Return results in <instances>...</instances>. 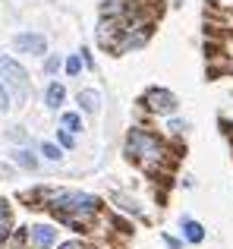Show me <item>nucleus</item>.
Returning <instances> with one entry per match:
<instances>
[{"instance_id":"nucleus-1","label":"nucleus","mask_w":233,"mask_h":249,"mask_svg":"<svg viewBox=\"0 0 233 249\" xmlns=\"http://www.w3.org/2000/svg\"><path fill=\"white\" fill-rule=\"evenodd\" d=\"M32 199H41V208H48L60 224L73 227V231H85L101 214V208H104V202L98 196L82 193V189H44V186H38L32 193Z\"/></svg>"},{"instance_id":"nucleus-2","label":"nucleus","mask_w":233,"mask_h":249,"mask_svg":"<svg viewBox=\"0 0 233 249\" xmlns=\"http://www.w3.org/2000/svg\"><path fill=\"white\" fill-rule=\"evenodd\" d=\"M126 155H129V161H139L142 167H151V164H158V161H164L167 148L151 129L133 126L126 133Z\"/></svg>"},{"instance_id":"nucleus-3","label":"nucleus","mask_w":233,"mask_h":249,"mask_svg":"<svg viewBox=\"0 0 233 249\" xmlns=\"http://www.w3.org/2000/svg\"><path fill=\"white\" fill-rule=\"evenodd\" d=\"M0 82L6 85V91L13 95V104L22 107L25 101L32 98V79L25 73V67L10 54H0Z\"/></svg>"},{"instance_id":"nucleus-4","label":"nucleus","mask_w":233,"mask_h":249,"mask_svg":"<svg viewBox=\"0 0 233 249\" xmlns=\"http://www.w3.org/2000/svg\"><path fill=\"white\" fill-rule=\"evenodd\" d=\"M142 107L151 110V114H161V117H173V114H177V107H180V101H177L173 91L161 89V85H151V89L142 95Z\"/></svg>"},{"instance_id":"nucleus-5","label":"nucleus","mask_w":233,"mask_h":249,"mask_svg":"<svg viewBox=\"0 0 233 249\" xmlns=\"http://www.w3.org/2000/svg\"><path fill=\"white\" fill-rule=\"evenodd\" d=\"M13 48L19 54H32V57H44L48 54V38L35 29H25V32H16L13 35Z\"/></svg>"},{"instance_id":"nucleus-6","label":"nucleus","mask_w":233,"mask_h":249,"mask_svg":"<svg viewBox=\"0 0 233 249\" xmlns=\"http://www.w3.org/2000/svg\"><path fill=\"white\" fill-rule=\"evenodd\" d=\"M29 243H32V249H54L57 246V227L54 224L29 227Z\"/></svg>"},{"instance_id":"nucleus-7","label":"nucleus","mask_w":233,"mask_h":249,"mask_svg":"<svg viewBox=\"0 0 233 249\" xmlns=\"http://www.w3.org/2000/svg\"><path fill=\"white\" fill-rule=\"evenodd\" d=\"M63 104H67V85L63 82H48V89H44V107L48 110H60Z\"/></svg>"},{"instance_id":"nucleus-8","label":"nucleus","mask_w":233,"mask_h":249,"mask_svg":"<svg viewBox=\"0 0 233 249\" xmlns=\"http://www.w3.org/2000/svg\"><path fill=\"white\" fill-rule=\"evenodd\" d=\"M76 104H79V114H98L101 110V91L98 89H82L76 95Z\"/></svg>"},{"instance_id":"nucleus-9","label":"nucleus","mask_w":233,"mask_h":249,"mask_svg":"<svg viewBox=\"0 0 233 249\" xmlns=\"http://www.w3.org/2000/svg\"><path fill=\"white\" fill-rule=\"evenodd\" d=\"M10 158H13V164H16V167H22V170H38V155L32 152V148H25V145L13 148V152H10Z\"/></svg>"},{"instance_id":"nucleus-10","label":"nucleus","mask_w":233,"mask_h":249,"mask_svg":"<svg viewBox=\"0 0 233 249\" xmlns=\"http://www.w3.org/2000/svg\"><path fill=\"white\" fill-rule=\"evenodd\" d=\"M60 129H67V133L79 136L82 129H85V123H82V114H79V110H63V114H60Z\"/></svg>"},{"instance_id":"nucleus-11","label":"nucleus","mask_w":233,"mask_h":249,"mask_svg":"<svg viewBox=\"0 0 233 249\" xmlns=\"http://www.w3.org/2000/svg\"><path fill=\"white\" fill-rule=\"evenodd\" d=\"M10 231H13V214H10L6 199H0V249L10 243Z\"/></svg>"},{"instance_id":"nucleus-12","label":"nucleus","mask_w":233,"mask_h":249,"mask_svg":"<svg viewBox=\"0 0 233 249\" xmlns=\"http://www.w3.org/2000/svg\"><path fill=\"white\" fill-rule=\"evenodd\" d=\"M180 227H183V237L189 240V243H202V240H205V227L199 224V221L183 218V221H180Z\"/></svg>"},{"instance_id":"nucleus-13","label":"nucleus","mask_w":233,"mask_h":249,"mask_svg":"<svg viewBox=\"0 0 233 249\" xmlns=\"http://www.w3.org/2000/svg\"><path fill=\"white\" fill-rule=\"evenodd\" d=\"M38 152H41L44 161H54V164H60V161H63V148L57 145V142H41V148H38Z\"/></svg>"},{"instance_id":"nucleus-14","label":"nucleus","mask_w":233,"mask_h":249,"mask_svg":"<svg viewBox=\"0 0 233 249\" xmlns=\"http://www.w3.org/2000/svg\"><path fill=\"white\" fill-rule=\"evenodd\" d=\"M126 0H101V16H123Z\"/></svg>"},{"instance_id":"nucleus-15","label":"nucleus","mask_w":233,"mask_h":249,"mask_svg":"<svg viewBox=\"0 0 233 249\" xmlns=\"http://www.w3.org/2000/svg\"><path fill=\"white\" fill-rule=\"evenodd\" d=\"M60 70H63V57L60 54H48L44 57V73L48 76H57Z\"/></svg>"},{"instance_id":"nucleus-16","label":"nucleus","mask_w":233,"mask_h":249,"mask_svg":"<svg viewBox=\"0 0 233 249\" xmlns=\"http://www.w3.org/2000/svg\"><path fill=\"white\" fill-rule=\"evenodd\" d=\"M82 70H85V67H82V60H79V54H69V57H67V60H63V73H67V76H79V73H82Z\"/></svg>"},{"instance_id":"nucleus-17","label":"nucleus","mask_w":233,"mask_h":249,"mask_svg":"<svg viewBox=\"0 0 233 249\" xmlns=\"http://www.w3.org/2000/svg\"><path fill=\"white\" fill-rule=\"evenodd\" d=\"M57 145H60L63 152H73L76 148V136L67 133V129H57Z\"/></svg>"},{"instance_id":"nucleus-18","label":"nucleus","mask_w":233,"mask_h":249,"mask_svg":"<svg viewBox=\"0 0 233 249\" xmlns=\"http://www.w3.org/2000/svg\"><path fill=\"white\" fill-rule=\"evenodd\" d=\"M13 110V95L6 91V85L0 82V114H10Z\"/></svg>"},{"instance_id":"nucleus-19","label":"nucleus","mask_w":233,"mask_h":249,"mask_svg":"<svg viewBox=\"0 0 233 249\" xmlns=\"http://www.w3.org/2000/svg\"><path fill=\"white\" fill-rule=\"evenodd\" d=\"M167 129H170L173 136H180V133H186V129H189V123H186V120H177V117H173V120H167Z\"/></svg>"},{"instance_id":"nucleus-20","label":"nucleus","mask_w":233,"mask_h":249,"mask_svg":"<svg viewBox=\"0 0 233 249\" xmlns=\"http://www.w3.org/2000/svg\"><path fill=\"white\" fill-rule=\"evenodd\" d=\"M79 60H82V67H85V70H95V57H92V51H88V48L79 51Z\"/></svg>"},{"instance_id":"nucleus-21","label":"nucleus","mask_w":233,"mask_h":249,"mask_svg":"<svg viewBox=\"0 0 233 249\" xmlns=\"http://www.w3.org/2000/svg\"><path fill=\"white\" fill-rule=\"evenodd\" d=\"M10 139H13V142H25V139H29L25 126H13V129H10Z\"/></svg>"},{"instance_id":"nucleus-22","label":"nucleus","mask_w":233,"mask_h":249,"mask_svg":"<svg viewBox=\"0 0 233 249\" xmlns=\"http://www.w3.org/2000/svg\"><path fill=\"white\" fill-rule=\"evenodd\" d=\"M57 249H88V246L82 243V240H67V243H60Z\"/></svg>"},{"instance_id":"nucleus-23","label":"nucleus","mask_w":233,"mask_h":249,"mask_svg":"<svg viewBox=\"0 0 233 249\" xmlns=\"http://www.w3.org/2000/svg\"><path fill=\"white\" fill-rule=\"evenodd\" d=\"M164 243H167V246H170V249H180V246H183V243H180V240H173V237H167V233H164Z\"/></svg>"},{"instance_id":"nucleus-24","label":"nucleus","mask_w":233,"mask_h":249,"mask_svg":"<svg viewBox=\"0 0 233 249\" xmlns=\"http://www.w3.org/2000/svg\"><path fill=\"white\" fill-rule=\"evenodd\" d=\"M173 3H177V6H180V3H183V0H173Z\"/></svg>"}]
</instances>
